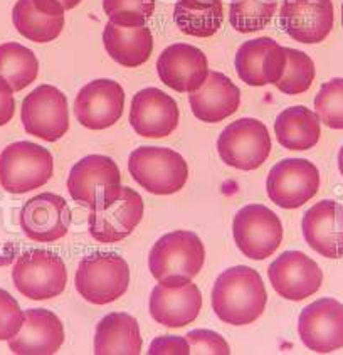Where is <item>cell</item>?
<instances>
[{
  "label": "cell",
  "instance_id": "cell-1",
  "mask_svg": "<svg viewBox=\"0 0 343 355\" xmlns=\"http://www.w3.org/2000/svg\"><path fill=\"white\" fill-rule=\"evenodd\" d=\"M212 310L229 325H249L266 310L267 293L261 275L249 266H232L216 279Z\"/></svg>",
  "mask_w": 343,
  "mask_h": 355
},
{
  "label": "cell",
  "instance_id": "cell-2",
  "mask_svg": "<svg viewBox=\"0 0 343 355\" xmlns=\"http://www.w3.org/2000/svg\"><path fill=\"white\" fill-rule=\"evenodd\" d=\"M206 248L192 231H173L153 244L148 268L160 285L180 288L191 283L202 270Z\"/></svg>",
  "mask_w": 343,
  "mask_h": 355
},
{
  "label": "cell",
  "instance_id": "cell-3",
  "mask_svg": "<svg viewBox=\"0 0 343 355\" xmlns=\"http://www.w3.org/2000/svg\"><path fill=\"white\" fill-rule=\"evenodd\" d=\"M74 285L86 302L108 305L128 290L130 266L116 252H91L78 264Z\"/></svg>",
  "mask_w": 343,
  "mask_h": 355
},
{
  "label": "cell",
  "instance_id": "cell-4",
  "mask_svg": "<svg viewBox=\"0 0 343 355\" xmlns=\"http://www.w3.org/2000/svg\"><path fill=\"white\" fill-rule=\"evenodd\" d=\"M128 171L137 184L155 196L182 191L188 179V165L179 152L165 147H140L130 153Z\"/></svg>",
  "mask_w": 343,
  "mask_h": 355
},
{
  "label": "cell",
  "instance_id": "cell-5",
  "mask_svg": "<svg viewBox=\"0 0 343 355\" xmlns=\"http://www.w3.org/2000/svg\"><path fill=\"white\" fill-rule=\"evenodd\" d=\"M54 160L51 152L33 141H15L0 153V185L10 194H24L51 180Z\"/></svg>",
  "mask_w": 343,
  "mask_h": 355
},
{
  "label": "cell",
  "instance_id": "cell-6",
  "mask_svg": "<svg viewBox=\"0 0 343 355\" xmlns=\"http://www.w3.org/2000/svg\"><path fill=\"white\" fill-rule=\"evenodd\" d=\"M12 282L29 300L56 298L68 285V270L61 256L46 250H30L19 256L12 270Z\"/></svg>",
  "mask_w": 343,
  "mask_h": 355
},
{
  "label": "cell",
  "instance_id": "cell-7",
  "mask_svg": "<svg viewBox=\"0 0 343 355\" xmlns=\"http://www.w3.org/2000/svg\"><path fill=\"white\" fill-rule=\"evenodd\" d=\"M270 132L256 118H239L222 130L218 138V152L222 162L238 171L251 172L259 168L270 157Z\"/></svg>",
  "mask_w": 343,
  "mask_h": 355
},
{
  "label": "cell",
  "instance_id": "cell-8",
  "mask_svg": "<svg viewBox=\"0 0 343 355\" xmlns=\"http://www.w3.org/2000/svg\"><path fill=\"white\" fill-rule=\"evenodd\" d=\"M121 173L116 162L106 155H88L73 165L68 177L69 196L91 209L103 207L118 196Z\"/></svg>",
  "mask_w": 343,
  "mask_h": 355
},
{
  "label": "cell",
  "instance_id": "cell-9",
  "mask_svg": "<svg viewBox=\"0 0 343 355\" xmlns=\"http://www.w3.org/2000/svg\"><path fill=\"white\" fill-rule=\"evenodd\" d=\"M232 234L246 258L263 261L273 256L283 241V224L270 207L249 204L236 214Z\"/></svg>",
  "mask_w": 343,
  "mask_h": 355
},
{
  "label": "cell",
  "instance_id": "cell-10",
  "mask_svg": "<svg viewBox=\"0 0 343 355\" xmlns=\"http://www.w3.org/2000/svg\"><path fill=\"white\" fill-rule=\"evenodd\" d=\"M21 120L29 135L58 141L69 130L68 98L56 86H37L24 98Z\"/></svg>",
  "mask_w": 343,
  "mask_h": 355
},
{
  "label": "cell",
  "instance_id": "cell-11",
  "mask_svg": "<svg viewBox=\"0 0 343 355\" xmlns=\"http://www.w3.org/2000/svg\"><path fill=\"white\" fill-rule=\"evenodd\" d=\"M320 189V172L306 159H285L267 173L266 191L271 202L283 209H298Z\"/></svg>",
  "mask_w": 343,
  "mask_h": 355
},
{
  "label": "cell",
  "instance_id": "cell-12",
  "mask_svg": "<svg viewBox=\"0 0 343 355\" xmlns=\"http://www.w3.org/2000/svg\"><path fill=\"white\" fill-rule=\"evenodd\" d=\"M141 196L130 187H121L118 196L103 207L91 209L88 216L89 234L98 243L114 244L128 238L143 218Z\"/></svg>",
  "mask_w": 343,
  "mask_h": 355
},
{
  "label": "cell",
  "instance_id": "cell-13",
  "mask_svg": "<svg viewBox=\"0 0 343 355\" xmlns=\"http://www.w3.org/2000/svg\"><path fill=\"white\" fill-rule=\"evenodd\" d=\"M298 334L311 352L332 354L343 347V303L320 298L301 310Z\"/></svg>",
  "mask_w": 343,
  "mask_h": 355
},
{
  "label": "cell",
  "instance_id": "cell-14",
  "mask_svg": "<svg viewBox=\"0 0 343 355\" xmlns=\"http://www.w3.org/2000/svg\"><path fill=\"white\" fill-rule=\"evenodd\" d=\"M335 10L332 0H283L279 27L293 41L318 44L332 33Z\"/></svg>",
  "mask_w": 343,
  "mask_h": 355
},
{
  "label": "cell",
  "instance_id": "cell-15",
  "mask_svg": "<svg viewBox=\"0 0 343 355\" xmlns=\"http://www.w3.org/2000/svg\"><path fill=\"white\" fill-rule=\"evenodd\" d=\"M274 291L281 298L301 302L322 288L323 273L317 261L301 251H285L267 268Z\"/></svg>",
  "mask_w": 343,
  "mask_h": 355
},
{
  "label": "cell",
  "instance_id": "cell-16",
  "mask_svg": "<svg viewBox=\"0 0 343 355\" xmlns=\"http://www.w3.org/2000/svg\"><path fill=\"white\" fill-rule=\"evenodd\" d=\"M125 89L113 80H94L82 86L74 100V115L85 128L106 130L123 115Z\"/></svg>",
  "mask_w": 343,
  "mask_h": 355
},
{
  "label": "cell",
  "instance_id": "cell-17",
  "mask_svg": "<svg viewBox=\"0 0 343 355\" xmlns=\"http://www.w3.org/2000/svg\"><path fill=\"white\" fill-rule=\"evenodd\" d=\"M286 47L271 37L246 41L236 53V73L249 86L276 85L286 69Z\"/></svg>",
  "mask_w": 343,
  "mask_h": 355
},
{
  "label": "cell",
  "instance_id": "cell-18",
  "mask_svg": "<svg viewBox=\"0 0 343 355\" xmlns=\"http://www.w3.org/2000/svg\"><path fill=\"white\" fill-rule=\"evenodd\" d=\"M157 73L160 81L173 92L194 93L209 76L207 56L199 47L177 42L161 51Z\"/></svg>",
  "mask_w": 343,
  "mask_h": 355
},
{
  "label": "cell",
  "instance_id": "cell-19",
  "mask_svg": "<svg viewBox=\"0 0 343 355\" xmlns=\"http://www.w3.org/2000/svg\"><path fill=\"white\" fill-rule=\"evenodd\" d=\"M71 209L64 197L44 192L27 200L21 209L24 234L35 243H56L68 234Z\"/></svg>",
  "mask_w": 343,
  "mask_h": 355
},
{
  "label": "cell",
  "instance_id": "cell-20",
  "mask_svg": "<svg viewBox=\"0 0 343 355\" xmlns=\"http://www.w3.org/2000/svg\"><path fill=\"white\" fill-rule=\"evenodd\" d=\"M179 105L170 94L159 88L140 89L132 100L130 125L137 135L164 138L172 135L179 126Z\"/></svg>",
  "mask_w": 343,
  "mask_h": 355
},
{
  "label": "cell",
  "instance_id": "cell-21",
  "mask_svg": "<svg viewBox=\"0 0 343 355\" xmlns=\"http://www.w3.org/2000/svg\"><path fill=\"white\" fill-rule=\"evenodd\" d=\"M305 241L313 251L330 259L343 258V204L320 200L301 220Z\"/></svg>",
  "mask_w": 343,
  "mask_h": 355
},
{
  "label": "cell",
  "instance_id": "cell-22",
  "mask_svg": "<svg viewBox=\"0 0 343 355\" xmlns=\"http://www.w3.org/2000/svg\"><path fill=\"white\" fill-rule=\"evenodd\" d=\"M64 325L56 313L46 309L24 311L22 329L7 340L12 354L53 355L64 344Z\"/></svg>",
  "mask_w": 343,
  "mask_h": 355
},
{
  "label": "cell",
  "instance_id": "cell-23",
  "mask_svg": "<svg viewBox=\"0 0 343 355\" xmlns=\"http://www.w3.org/2000/svg\"><path fill=\"white\" fill-rule=\"evenodd\" d=\"M150 315L155 322L168 329H182L199 317L202 309V293L195 283L180 288L157 285L150 295Z\"/></svg>",
  "mask_w": 343,
  "mask_h": 355
},
{
  "label": "cell",
  "instance_id": "cell-24",
  "mask_svg": "<svg viewBox=\"0 0 343 355\" xmlns=\"http://www.w3.org/2000/svg\"><path fill=\"white\" fill-rule=\"evenodd\" d=\"M66 9L58 0H17L12 22L17 33L39 44L54 41L64 29Z\"/></svg>",
  "mask_w": 343,
  "mask_h": 355
},
{
  "label": "cell",
  "instance_id": "cell-25",
  "mask_svg": "<svg viewBox=\"0 0 343 355\" xmlns=\"http://www.w3.org/2000/svg\"><path fill=\"white\" fill-rule=\"evenodd\" d=\"M188 103L197 120L219 123L238 112L240 92L226 74L209 71L206 83L194 93H188Z\"/></svg>",
  "mask_w": 343,
  "mask_h": 355
},
{
  "label": "cell",
  "instance_id": "cell-26",
  "mask_svg": "<svg viewBox=\"0 0 343 355\" xmlns=\"http://www.w3.org/2000/svg\"><path fill=\"white\" fill-rule=\"evenodd\" d=\"M140 325L137 318L123 311H113L101 318L94 332L96 355H138L141 352Z\"/></svg>",
  "mask_w": 343,
  "mask_h": 355
},
{
  "label": "cell",
  "instance_id": "cell-27",
  "mask_svg": "<svg viewBox=\"0 0 343 355\" xmlns=\"http://www.w3.org/2000/svg\"><path fill=\"white\" fill-rule=\"evenodd\" d=\"M103 44L114 62L125 68H138L152 56L153 37L147 26L121 27L108 22L103 31Z\"/></svg>",
  "mask_w": 343,
  "mask_h": 355
},
{
  "label": "cell",
  "instance_id": "cell-28",
  "mask_svg": "<svg viewBox=\"0 0 343 355\" xmlns=\"http://www.w3.org/2000/svg\"><path fill=\"white\" fill-rule=\"evenodd\" d=\"M274 133L283 148L297 152L310 150L320 141V118L306 106H291L276 118Z\"/></svg>",
  "mask_w": 343,
  "mask_h": 355
},
{
  "label": "cell",
  "instance_id": "cell-29",
  "mask_svg": "<svg viewBox=\"0 0 343 355\" xmlns=\"http://www.w3.org/2000/svg\"><path fill=\"white\" fill-rule=\"evenodd\" d=\"M173 21L185 35L212 37L224 22L222 0H177Z\"/></svg>",
  "mask_w": 343,
  "mask_h": 355
},
{
  "label": "cell",
  "instance_id": "cell-30",
  "mask_svg": "<svg viewBox=\"0 0 343 355\" xmlns=\"http://www.w3.org/2000/svg\"><path fill=\"white\" fill-rule=\"evenodd\" d=\"M39 61L29 47L19 42L0 46V76L12 86L14 93L22 92L37 80Z\"/></svg>",
  "mask_w": 343,
  "mask_h": 355
},
{
  "label": "cell",
  "instance_id": "cell-31",
  "mask_svg": "<svg viewBox=\"0 0 343 355\" xmlns=\"http://www.w3.org/2000/svg\"><path fill=\"white\" fill-rule=\"evenodd\" d=\"M278 0H231L229 22L240 34L258 33L271 22Z\"/></svg>",
  "mask_w": 343,
  "mask_h": 355
},
{
  "label": "cell",
  "instance_id": "cell-32",
  "mask_svg": "<svg viewBox=\"0 0 343 355\" xmlns=\"http://www.w3.org/2000/svg\"><path fill=\"white\" fill-rule=\"evenodd\" d=\"M286 69L283 73L281 80L276 83L274 86L279 92L290 94V96L306 93L313 85L315 74H317L313 59L303 51L291 49V47H286Z\"/></svg>",
  "mask_w": 343,
  "mask_h": 355
},
{
  "label": "cell",
  "instance_id": "cell-33",
  "mask_svg": "<svg viewBox=\"0 0 343 355\" xmlns=\"http://www.w3.org/2000/svg\"><path fill=\"white\" fill-rule=\"evenodd\" d=\"M109 22L121 27H143L155 10V0H103Z\"/></svg>",
  "mask_w": 343,
  "mask_h": 355
},
{
  "label": "cell",
  "instance_id": "cell-34",
  "mask_svg": "<svg viewBox=\"0 0 343 355\" xmlns=\"http://www.w3.org/2000/svg\"><path fill=\"white\" fill-rule=\"evenodd\" d=\"M315 110L322 123L328 128L343 130V78L323 83L315 96Z\"/></svg>",
  "mask_w": 343,
  "mask_h": 355
},
{
  "label": "cell",
  "instance_id": "cell-35",
  "mask_svg": "<svg viewBox=\"0 0 343 355\" xmlns=\"http://www.w3.org/2000/svg\"><path fill=\"white\" fill-rule=\"evenodd\" d=\"M24 323V311L9 291L0 288V340H10Z\"/></svg>",
  "mask_w": 343,
  "mask_h": 355
},
{
  "label": "cell",
  "instance_id": "cell-36",
  "mask_svg": "<svg viewBox=\"0 0 343 355\" xmlns=\"http://www.w3.org/2000/svg\"><path fill=\"white\" fill-rule=\"evenodd\" d=\"M191 347V354L195 355H229L231 349L226 338L212 330H192L185 335Z\"/></svg>",
  "mask_w": 343,
  "mask_h": 355
},
{
  "label": "cell",
  "instance_id": "cell-37",
  "mask_svg": "<svg viewBox=\"0 0 343 355\" xmlns=\"http://www.w3.org/2000/svg\"><path fill=\"white\" fill-rule=\"evenodd\" d=\"M150 355H188L191 347L185 337H175V335H164L157 337L150 344L148 349Z\"/></svg>",
  "mask_w": 343,
  "mask_h": 355
},
{
  "label": "cell",
  "instance_id": "cell-38",
  "mask_svg": "<svg viewBox=\"0 0 343 355\" xmlns=\"http://www.w3.org/2000/svg\"><path fill=\"white\" fill-rule=\"evenodd\" d=\"M15 113V100H14V89L0 76V126L7 125L14 118Z\"/></svg>",
  "mask_w": 343,
  "mask_h": 355
},
{
  "label": "cell",
  "instance_id": "cell-39",
  "mask_svg": "<svg viewBox=\"0 0 343 355\" xmlns=\"http://www.w3.org/2000/svg\"><path fill=\"white\" fill-rule=\"evenodd\" d=\"M58 2L61 3L66 10H71V9H74L76 6H80L82 0H58Z\"/></svg>",
  "mask_w": 343,
  "mask_h": 355
},
{
  "label": "cell",
  "instance_id": "cell-40",
  "mask_svg": "<svg viewBox=\"0 0 343 355\" xmlns=\"http://www.w3.org/2000/svg\"><path fill=\"white\" fill-rule=\"evenodd\" d=\"M338 171H340L342 177H343V145H342L340 152H338Z\"/></svg>",
  "mask_w": 343,
  "mask_h": 355
},
{
  "label": "cell",
  "instance_id": "cell-41",
  "mask_svg": "<svg viewBox=\"0 0 343 355\" xmlns=\"http://www.w3.org/2000/svg\"><path fill=\"white\" fill-rule=\"evenodd\" d=\"M342 26H343V3H342Z\"/></svg>",
  "mask_w": 343,
  "mask_h": 355
}]
</instances>
